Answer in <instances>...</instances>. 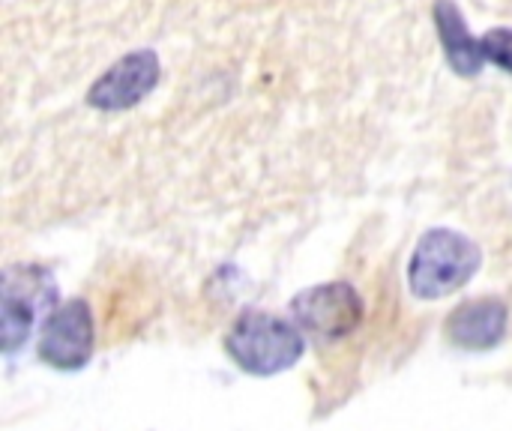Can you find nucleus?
<instances>
[{
	"instance_id": "20e7f679",
	"label": "nucleus",
	"mask_w": 512,
	"mask_h": 431,
	"mask_svg": "<svg viewBox=\"0 0 512 431\" xmlns=\"http://www.w3.org/2000/svg\"><path fill=\"white\" fill-rule=\"evenodd\" d=\"M96 351V321L87 300H63L42 321L36 354L54 372H81Z\"/></svg>"
},
{
	"instance_id": "7ed1b4c3",
	"label": "nucleus",
	"mask_w": 512,
	"mask_h": 431,
	"mask_svg": "<svg viewBox=\"0 0 512 431\" xmlns=\"http://www.w3.org/2000/svg\"><path fill=\"white\" fill-rule=\"evenodd\" d=\"M366 306L351 282H321L291 300V321L321 342H339L363 324Z\"/></svg>"
},
{
	"instance_id": "f03ea898",
	"label": "nucleus",
	"mask_w": 512,
	"mask_h": 431,
	"mask_svg": "<svg viewBox=\"0 0 512 431\" xmlns=\"http://www.w3.org/2000/svg\"><path fill=\"white\" fill-rule=\"evenodd\" d=\"M483 267L480 246L453 228H432L420 237L408 261V288L417 300L435 303L453 297Z\"/></svg>"
},
{
	"instance_id": "6e6552de",
	"label": "nucleus",
	"mask_w": 512,
	"mask_h": 431,
	"mask_svg": "<svg viewBox=\"0 0 512 431\" xmlns=\"http://www.w3.org/2000/svg\"><path fill=\"white\" fill-rule=\"evenodd\" d=\"M36 324V309L3 294L0 300V342H3V354L12 357L18 348H24V342L30 339Z\"/></svg>"
},
{
	"instance_id": "1a4fd4ad",
	"label": "nucleus",
	"mask_w": 512,
	"mask_h": 431,
	"mask_svg": "<svg viewBox=\"0 0 512 431\" xmlns=\"http://www.w3.org/2000/svg\"><path fill=\"white\" fill-rule=\"evenodd\" d=\"M480 45H483V54H486L489 63H495L498 69H504V72L512 75V30H507V27L489 30L480 39Z\"/></svg>"
},
{
	"instance_id": "f257e3e1",
	"label": "nucleus",
	"mask_w": 512,
	"mask_h": 431,
	"mask_svg": "<svg viewBox=\"0 0 512 431\" xmlns=\"http://www.w3.org/2000/svg\"><path fill=\"white\" fill-rule=\"evenodd\" d=\"M225 354L252 378H276L303 360L306 333L291 318L249 309L231 321L225 333Z\"/></svg>"
},
{
	"instance_id": "0eeeda50",
	"label": "nucleus",
	"mask_w": 512,
	"mask_h": 431,
	"mask_svg": "<svg viewBox=\"0 0 512 431\" xmlns=\"http://www.w3.org/2000/svg\"><path fill=\"white\" fill-rule=\"evenodd\" d=\"M435 24H438V36H441L447 63L465 78L480 75V69L486 63V54H483L480 39L471 33L462 9L453 0H438L435 3Z\"/></svg>"
},
{
	"instance_id": "39448f33",
	"label": "nucleus",
	"mask_w": 512,
	"mask_h": 431,
	"mask_svg": "<svg viewBox=\"0 0 512 431\" xmlns=\"http://www.w3.org/2000/svg\"><path fill=\"white\" fill-rule=\"evenodd\" d=\"M162 66L156 51H132L99 75L87 90V105L96 111H129L159 84Z\"/></svg>"
},
{
	"instance_id": "423d86ee",
	"label": "nucleus",
	"mask_w": 512,
	"mask_h": 431,
	"mask_svg": "<svg viewBox=\"0 0 512 431\" xmlns=\"http://www.w3.org/2000/svg\"><path fill=\"white\" fill-rule=\"evenodd\" d=\"M507 327H510V309L498 297L465 300L444 321V333L450 345L471 351V354L498 348L507 336Z\"/></svg>"
}]
</instances>
